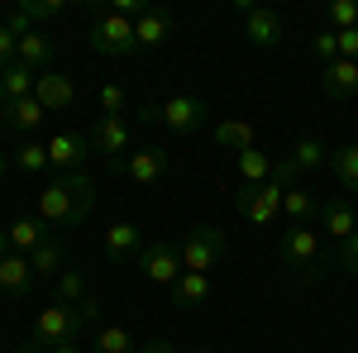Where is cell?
<instances>
[{
  "label": "cell",
  "mask_w": 358,
  "mask_h": 353,
  "mask_svg": "<svg viewBox=\"0 0 358 353\" xmlns=\"http://www.w3.org/2000/svg\"><path fill=\"white\" fill-rule=\"evenodd\" d=\"M96 210V187L86 172H67V177H53L48 187L38 191V219L43 224H57V229H82Z\"/></svg>",
  "instance_id": "1"
},
{
  "label": "cell",
  "mask_w": 358,
  "mask_h": 353,
  "mask_svg": "<svg viewBox=\"0 0 358 353\" xmlns=\"http://www.w3.org/2000/svg\"><path fill=\"white\" fill-rule=\"evenodd\" d=\"M101 320V301L86 296L82 305H62V301H48L34 320V344L53 349V344H77L86 329Z\"/></svg>",
  "instance_id": "2"
},
{
  "label": "cell",
  "mask_w": 358,
  "mask_h": 353,
  "mask_svg": "<svg viewBox=\"0 0 358 353\" xmlns=\"http://www.w3.org/2000/svg\"><path fill=\"white\" fill-rule=\"evenodd\" d=\"M138 120L163 124V129H172V134H201V129L210 124V101L182 91V96H167L163 106H138Z\"/></svg>",
  "instance_id": "3"
},
{
  "label": "cell",
  "mask_w": 358,
  "mask_h": 353,
  "mask_svg": "<svg viewBox=\"0 0 358 353\" xmlns=\"http://www.w3.org/2000/svg\"><path fill=\"white\" fill-rule=\"evenodd\" d=\"M224 229L220 224H196V229H187L182 239H177V253H182V272H206L210 277V268L224 258Z\"/></svg>",
  "instance_id": "4"
},
{
  "label": "cell",
  "mask_w": 358,
  "mask_h": 353,
  "mask_svg": "<svg viewBox=\"0 0 358 353\" xmlns=\"http://www.w3.org/2000/svg\"><path fill=\"white\" fill-rule=\"evenodd\" d=\"M282 263L301 277H315L325 272V253H320V229L315 224H292L282 229Z\"/></svg>",
  "instance_id": "5"
},
{
  "label": "cell",
  "mask_w": 358,
  "mask_h": 353,
  "mask_svg": "<svg viewBox=\"0 0 358 353\" xmlns=\"http://www.w3.org/2000/svg\"><path fill=\"white\" fill-rule=\"evenodd\" d=\"M91 53L101 57H129L138 53V38H134V20H124V15H101L96 24H91Z\"/></svg>",
  "instance_id": "6"
},
{
  "label": "cell",
  "mask_w": 358,
  "mask_h": 353,
  "mask_svg": "<svg viewBox=\"0 0 358 353\" xmlns=\"http://www.w3.org/2000/svg\"><path fill=\"white\" fill-rule=\"evenodd\" d=\"M134 268L143 272V282H153V287H167V291H172L177 277H182V253H177L172 239H148Z\"/></svg>",
  "instance_id": "7"
},
{
  "label": "cell",
  "mask_w": 358,
  "mask_h": 353,
  "mask_svg": "<svg viewBox=\"0 0 358 353\" xmlns=\"http://www.w3.org/2000/svg\"><path fill=\"white\" fill-rule=\"evenodd\" d=\"M91 153H101L110 172L124 177V153H129V124L120 120V115H101L96 124H91Z\"/></svg>",
  "instance_id": "8"
},
{
  "label": "cell",
  "mask_w": 358,
  "mask_h": 353,
  "mask_svg": "<svg viewBox=\"0 0 358 353\" xmlns=\"http://www.w3.org/2000/svg\"><path fill=\"white\" fill-rule=\"evenodd\" d=\"M282 196H287V187H282L277 177H268L263 187L239 191V196H234V210H239L248 224H273V219L282 215Z\"/></svg>",
  "instance_id": "9"
},
{
  "label": "cell",
  "mask_w": 358,
  "mask_h": 353,
  "mask_svg": "<svg viewBox=\"0 0 358 353\" xmlns=\"http://www.w3.org/2000/svg\"><path fill=\"white\" fill-rule=\"evenodd\" d=\"M143 229H138L134 219H115V224H106V234H101V248H106V258H110L115 268H129V263H138V253H143Z\"/></svg>",
  "instance_id": "10"
},
{
  "label": "cell",
  "mask_w": 358,
  "mask_h": 353,
  "mask_svg": "<svg viewBox=\"0 0 358 353\" xmlns=\"http://www.w3.org/2000/svg\"><path fill=\"white\" fill-rule=\"evenodd\" d=\"M167 172H172V158H167L163 148H153V143H148V148H134V153L124 158V177H129L134 187H143V191L167 182Z\"/></svg>",
  "instance_id": "11"
},
{
  "label": "cell",
  "mask_w": 358,
  "mask_h": 353,
  "mask_svg": "<svg viewBox=\"0 0 358 353\" xmlns=\"http://www.w3.org/2000/svg\"><path fill=\"white\" fill-rule=\"evenodd\" d=\"M86 153H91V134H77V129H67V134H53L48 138V163L67 177V172H82Z\"/></svg>",
  "instance_id": "12"
},
{
  "label": "cell",
  "mask_w": 358,
  "mask_h": 353,
  "mask_svg": "<svg viewBox=\"0 0 358 353\" xmlns=\"http://www.w3.org/2000/svg\"><path fill=\"white\" fill-rule=\"evenodd\" d=\"M244 38L253 48H277L282 38H287V24H282V15L268 10V5H253L244 15Z\"/></svg>",
  "instance_id": "13"
},
{
  "label": "cell",
  "mask_w": 358,
  "mask_h": 353,
  "mask_svg": "<svg viewBox=\"0 0 358 353\" xmlns=\"http://www.w3.org/2000/svg\"><path fill=\"white\" fill-rule=\"evenodd\" d=\"M34 101L48 110H72V101H77V82L67 77V72H38V82H34Z\"/></svg>",
  "instance_id": "14"
},
{
  "label": "cell",
  "mask_w": 358,
  "mask_h": 353,
  "mask_svg": "<svg viewBox=\"0 0 358 353\" xmlns=\"http://www.w3.org/2000/svg\"><path fill=\"white\" fill-rule=\"evenodd\" d=\"M320 91H325L330 101H349V96H358V62L334 57L330 67H320Z\"/></svg>",
  "instance_id": "15"
},
{
  "label": "cell",
  "mask_w": 358,
  "mask_h": 353,
  "mask_svg": "<svg viewBox=\"0 0 358 353\" xmlns=\"http://www.w3.org/2000/svg\"><path fill=\"white\" fill-rule=\"evenodd\" d=\"M34 291V268H29L24 253H5L0 258V296H15L24 301Z\"/></svg>",
  "instance_id": "16"
},
{
  "label": "cell",
  "mask_w": 358,
  "mask_h": 353,
  "mask_svg": "<svg viewBox=\"0 0 358 353\" xmlns=\"http://www.w3.org/2000/svg\"><path fill=\"white\" fill-rule=\"evenodd\" d=\"M320 229H325L330 239H339V244H344V239L358 229V210L344 201V196H330V201L320 206Z\"/></svg>",
  "instance_id": "17"
},
{
  "label": "cell",
  "mask_w": 358,
  "mask_h": 353,
  "mask_svg": "<svg viewBox=\"0 0 358 353\" xmlns=\"http://www.w3.org/2000/svg\"><path fill=\"white\" fill-rule=\"evenodd\" d=\"M15 62H24L29 72H53V38H48L43 29L24 34L20 48H15Z\"/></svg>",
  "instance_id": "18"
},
{
  "label": "cell",
  "mask_w": 358,
  "mask_h": 353,
  "mask_svg": "<svg viewBox=\"0 0 358 353\" xmlns=\"http://www.w3.org/2000/svg\"><path fill=\"white\" fill-rule=\"evenodd\" d=\"M320 206H325V201L310 187H292L282 196V215L292 219V224H315V219H320Z\"/></svg>",
  "instance_id": "19"
},
{
  "label": "cell",
  "mask_w": 358,
  "mask_h": 353,
  "mask_svg": "<svg viewBox=\"0 0 358 353\" xmlns=\"http://www.w3.org/2000/svg\"><path fill=\"white\" fill-rule=\"evenodd\" d=\"M29 268H34V282H57V272L67 268V244L62 239H48L43 248L29 253Z\"/></svg>",
  "instance_id": "20"
},
{
  "label": "cell",
  "mask_w": 358,
  "mask_h": 353,
  "mask_svg": "<svg viewBox=\"0 0 358 353\" xmlns=\"http://www.w3.org/2000/svg\"><path fill=\"white\" fill-rule=\"evenodd\" d=\"M5 229H10V248H15V253H24V258L34 253V248L48 244V234H43L48 224H43L38 215H20L15 224H5Z\"/></svg>",
  "instance_id": "21"
},
{
  "label": "cell",
  "mask_w": 358,
  "mask_h": 353,
  "mask_svg": "<svg viewBox=\"0 0 358 353\" xmlns=\"http://www.w3.org/2000/svg\"><path fill=\"white\" fill-rule=\"evenodd\" d=\"M234 172H239L244 187H263L273 177V158L263 148H244V153H234Z\"/></svg>",
  "instance_id": "22"
},
{
  "label": "cell",
  "mask_w": 358,
  "mask_h": 353,
  "mask_svg": "<svg viewBox=\"0 0 358 353\" xmlns=\"http://www.w3.org/2000/svg\"><path fill=\"white\" fill-rule=\"evenodd\" d=\"M172 301H177L182 310L206 305V301H210V277H206V272H182V277H177V287H172Z\"/></svg>",
  "instance_id": "23"
},
{
  "label": "cell",
  "mask_w": 358,
  "mask_h": 353,
  "mask_svg": "<svg viewBox=\"0 0 358 353\" xmlns=\"http://www.w3.org/2000/svg\"><path fill=\"white\" fill-rule=\"evenodd\" d=\"M167 34H172V20H167L163 10H143V15L134 20V38H138V48H163Z\"/></svg>",
  "instance_id": "24"
},
{
  "label": "cell",
  "mask_w": 358,
  "mask_h": 353,
  "mask_svg": "<svg viewBox=\"0 0 358 353\" xmlns=\"http://www.w3.org/2000/svg\"><path fill=\"white\" fill-rule=\"evenodd\" d=\"M43 115H48V110L38 106L34 96H24V101H10V106H5V120H10V129H15L20 138L34 134V129L43 124Z\"/></svg>",
  "instance_id": "25"
},
{
  "label": "cell",
  "mask_w": 358,
  "mask_h": 353,
  "mask_svg": "<svg viewBox=\"0 0 358 353\" xmlns=\"http://www.w3.org/2000/svg\"><path fill=\"white\" fill-rule=\"evenodd\" d=\"M330 153H334V148H325V138L306 134V138H296V148H292L287 158H292V163L301 167V177H306V172H320V167L330 163Z\"/></svg>",
  "instance_id": "26"
},
{
  "label": "cell",
  "mask_w": 358,
  "mask_h": 353,
  "mask_svg": "<svg viewBox=\"0 0 358 353\" xmlns=\"http://www.w3.org/2000/svg\"><path fill=\"white\" fill-rule=\"evenodd\" d=\"M215 143L229 148V153H244V148H258V134H253L248 120H220L215 124Z\"/></svg>",
  "instance_id": "27"
},
{
  "label": "cell",
  "mask_w": 358,
  "mask_h": 353,
  "mask_svg": "<svg viewBox=\"0 0 358 353\" xmlns=\"http://www.w3.org/2000/svg\"><path fill=\"white\" fill-rule=\"evenodd\" d=\"M15 167L24 172V177H38V172H48V143H34V138H20V148H15Z\"/></svg>",
  "instance_id": "28"
},
{
  "label": "cell",
  "mask_w": 358,
  "mask_h": 353,
  "mask_svg": "<svg viewBox=\"0 0 358 353\" xmlns=\"http://www.w3.org/2000/svg\"><path fill=\"white\" fill-rule=\"evenodd\" d=\"M91 296L86 291V277L77 268H62L57 272V282H53V301H62V305H82V301Z\"/></svg>",
  "instance_id": "29"
},
{
  "label": "cell",
  "mask_w": 358,
  "mask_h": 353,
  "mask_svg": "<svg viewBox=\"0 0 358 353\" xmlns=\"http://www.w3.org/2000/svg\"><path fill=\"white\" fill-rule=\"evenodd\" d=\"M0 82H5V101H24V96H34L38 72H29L24 62H10V67L0 72Z\"/></svg>",
  "instance_id": "30"
},
{
  "label": "cell",
  "mask_w": 358,
  "mask_h": 353,
  "mask_svg": "<svg viewBox=\"0 0 358 353\" xmlns=\"http://www.w3.org/2000/svg\"><path fill=\"white\" fill-rule=\"evenodd\" d=\"M91 353H134V339L124 325H101L91 334Z\"/></svg>",
  "instance_id": "31"
},
{
  "label": "cell",
  "mask_w": 358,
  "mask_h": 353,
  "mask_svg": "<svg viewBox=\"0 0 358 353\" xmlns=\"http://www.w3.org/2000/svg\"><path fill=\"white\" fill-rule=\"evenodd\" d=\"M330 167H334V177L344 182V191H358V143L334 148V153H330Z\"/></svg>",
  "instance_id": "32"
},
{
  "label": "cell",
  "mask_w": 358,
  "mask_h": 353,
  "mask_svg": "<svg viewBox=\"0 0 358 353\" xmlns=\"http://www.w3.org/2000/svg\"><path fill=\"white\" fill-rule=\"evenodd\" d=\"M310 53L320 57V67H330L334 57H339V38H334V29H320V34L310 38Z\"/></svg>",
  "instance_id": "33"
},
{
  "label": "cell",
  "mask_w": 358,
  "mask_h": 353,
  "mask_svg": "<svg viewBox=\"0 0 358 353\" xmlns=\"http://www.w3.org/2000/svg\"><path fill=\"white\" fill-rule=\"evenodd\" d=\"M330 24H334V34H339V29H358V0H334Z\"/></svg>",
  "instance_id": "34"
},
{
  "label": "cell",
  "mask_w": 358,
  "mask_h": 353,
  "mask_svg": "<svg viewBox=\"0 0 358 353\" xmlns=\"http://www.w3.org/2000/svg\"><path fill=\"white\" fill-rule=\"evenodd\" d=\"M124 106H129L124 86H115V82L101 86V115H124Z\"/></svg>",
  "instance_id": "35"
},
{
  "label": "cell",
  "mask_w": 358,
  "mask_h": 353,
  "mask_svg": "<svg viewBox=\"0 0 358 353\" xmlns=\"http://www.w3.org/2000/svg\"><path fill=\"white\" fill-rule=\"evenodd\" d=\"M334 263L349 272V277H358V229H354V234H349L339 248H334Z\"/></svg>",
  "instance_id": "36"
},
{
  "label": "cell",
  "mask_w": 358,
  "mask_h": 353,
  "mask_svg": "<svg viewBox=\"0 0 358 353\" xmlns=\"http://www.w3.org/2000/svg\"><path fill=\"white\" fill-rule=\"evenodd\" d=\"M24 15L38 24V20H53V15H62V0H24Z\"/></svg>",
  "instance_id": "37"
},
{
  "label": "cell",
  "mask_w": 358,
  "mask_h": 353,
  "mask_svg": "<svg viewBox=\"0 0 358 353\" xmlns=\"http://www.w3.org/2000/svg\"><path fill=\"white\" fill-rule=\"evenodd\" d=\"M0 24L10 29L15 38H24V34H34V20H29V15H24V5H15V10H10V15H5Z\"/></svg>",
  "instance_id": "38"
},
{
  "label": "cell",
  "mask_w": 358,
  "mask_h": 353,
  "mask_svg": "<svg viewBox=\"0 0 358 353\" xmlns=\"http://www.w3.org/2000/svg\"><path fill=\"white\" fill-rule=\"evenodd\" d=\"M273 177H277V182H282L287 191H292L296 182H301V167L292 163V158H282V163H273Z\"/></svg>",
  "instance_id": "39"
},
{
  "label": "cell",
  "mask_w": 358,
  "mask_h": 353,
  "mask_svg": "<svg viewBox=\"0 0 358 353\" xmlns=\"http://www.w3.org/2000/svg\"><path fill=\"white\" fill-rule=\"evenodd\" d=\"M334 38H339V57H349V62H358V29H339Z\"/></svg>",
  "instance_id": "40"
},
{
  "label": "cell",
  "mask_w": 358,
  "mask_h": 353,
  "mask_svg": "<svg viewBox=\"0 0 358 353\" xmlns=\"http://www.w3.org/2000/svg\"><path fill=\"white\" fill-rule=\"evenodd\" d=\"M15 48H20V38H15V34H10V29L0 24V72H5V67H10V62H15Z\"/></svg>",
  "instance_id": "41"
},
{
  "label": "cell",
  "mask_w": 358,
  "mask_h": 353,
  "mask_svg": "<svg viewBox=\"0 0 358 353\" xmlns=\"http://www.w3.org/2000/svg\"><path fill=\"white\" fill-rule=\"evenodd\" d=\"M143 353H177V344H167V339H148Z\"/></svg>",
  "instance_id": "42"
},
{
  "label": "cell",
  "mask_w": 358,
  "mask_h": 353,
  "mask_svg": "<svg viewBox=\"0 0 358 353\" xmlns=\"http://www.w3.org/2000/svg\"><path fill=\"white\" fill-rule=\"evenodd\" d=\"M48 353H86V344H82V339H77V344H53Z\"/></svg>",
  "instance_id": "43"
},
{
  "label": "cell",
  "mask_w": 358,
  "mask_h": 353,
  "mask_svg": "<svg viewBox=\"0 0 358 353\" xmlns=\"http://www.w3.org/2000/svg\"><path fill=\"white\" fill-rule=\"evenodd\" d=\"M15 353H48V349H43V344H34V339H29V344H20V349H15Z\"/></svg>",
  "instance_id": "44"
},
{
  "label": "cell",
  "mask_w": 358,
  "mask_h": 353,
  "mask_svg": "<svg viewBox=\"0 0 358 353\" xmlns=\"http://www.w3.org/2000/svg\"><path fill=\"white\" fill-rule=\"evenodd\" d=\"M5 253H10V229L0 224V258H5Z\"/></svg>",
  "instance_id": "45"
},
{
  "label": "cell",
  "mask_w": 358,
  "mask_h": 353,
  "mask_svg": "<svg viewBox=\"0 0 358 353\" xmlns=\"http://www.w3.org/2000/svg\"><path fill=\"white\" fill-rule=\"evenodd\" d=\"M5 177H10V158L0 153V182H5Z\"/></svg>",
  "instance_id": "46"
},
{
  "label": "cell",
  "mask_w": 358,
  "mask_h": 353,
  "mask_svg": "<svg viewBox=\"0 0 358 353\" xmlns=\"http://www.w3.org/2000/svg\"><path fill=\"white\" fill-rule=\"evenodd\" d=\"M10 134V120H5V110H0V138Z\"/></svg>",
  "instance_id": "47"
},
{
  "label": "cell",
  "mask_w": 358,
  "mask_h": 353,
  "mask_svg": "<svg viewBox=\"0 0 358 353\" xmlns=\"http://www.w3.org/2000/svg\"><path fill=\"white\" fill-rule=\"evenodd\" d=\"M5 106H10V101H5V82H0V110H5Z\"/></svg>",
  "instance_id": "48"
},
{
  "label": "cell",
  "mask_w": 358,
  "mask_h": 353,
  "mask_svg": "<svg viewBox=\"0 0 358 353\" xmlns=\"http://www.w3.org/2000/svg\"><path fill=\"white\" fill-rule=\"evenodd\" d=\"M187 353H210V349H187Z\"/></svg>",
  "instance_id": "49"
}]
</instances>
